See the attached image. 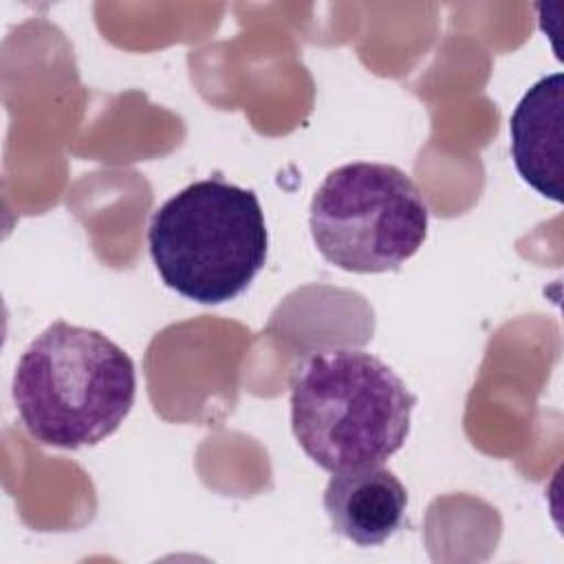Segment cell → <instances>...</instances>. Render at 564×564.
I'll return each mask as SVG.
<instances>
[{
	"instance_id": "1",
	"label": "cell",
	"mask_w": 564,
	"mask_h": 564,
	"mask_svg": "<svg viewBox=\"0 0 564 564\" xmlns=\"http://www.w3.org/2000/svg\"><path fill=\"white\" fill-rule=\"evenodd\" d=\"M11 394L35 441L77 449L117 432L134 403L137 370L104 333L57 319L20 355Z\"/></svg>"
},
{
	"instance_id": "3",
	"label": "cell",
	"mask_w": 564,
	"mask_h": 564,
	"mask_svg": "<svg viewBox=\"0 0 564 564\" xmlns=\"http://www.w3.org/2000/svg\"><path fill=\"white\" fill-rule=\"evenodd\" d=\"M148 247L172 291L198 304H223L262 271L269 231L253 189L212 176L183 187L152 214Z\"/></svg>"
},
{
	"instance_id": "6",
	"label": "cell",
	"mask_w": 564,
	"mask_h": 564,
	"mask_svg": "<svg viewBox=\"0 0 564 564\" xmlns=\"http://www.w3.org/2000/svg\"><path fill=\"white\" fill-rule=\"evenodd\" d=\"M408 491L394 471L375 465L337 471L324 489L333 531L357 546H377L405 522Z\"/></svg>"
},
{
	"instance_id": "2",
	"label": "cell",
	"mask_w": 564,
	"mask_h": 564,
	"mask_svg": "<svg viewBox=\"0 0 564 564\" xmlns=\"http://www.w3.org/2000/svg\"><path fill=\"white\" fill-rule=\"evenodd\" d=\"M416 397L379 357L335 348L308 355L291 383V427L304 454L337 474L397 454Z\"/></svg>"
},
{
	"instance_id": "4",
	"label": "cell",
	"mask_w": 564,
	"mask_h": 564,
	"mask_svg": "<svg viewBox=\"0 0 564 564\" xmlns=\"http://www.w3.org/2000/svg\"><path fill=\"white\" fill-rule=\"evenodd\" d=\"M427 220V203L403 170L357 161L326 174L308 225L317 251L337 269L386 273L423 247Z\"/></svg>"
},
{
	"instance_id": "5",
	"label": "cell",
	"mask_w": 564,
	"mask_h": 564,
	"mask_svg": "<svg viewBox=\"0 0 564 564\" xmlns=\"http://www.w3.org/2000/svg\"><path fill=\"white\" fill-rule=\"evenodd\" d=\"M518 174L542 196L562 203L564 176V75L538 79L509 119Z\"/></svg>"
}]
</instances>
